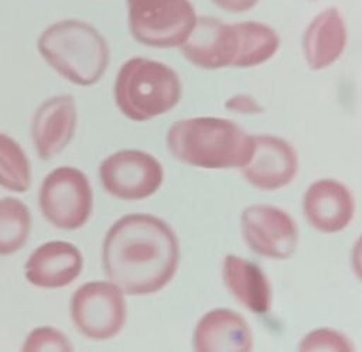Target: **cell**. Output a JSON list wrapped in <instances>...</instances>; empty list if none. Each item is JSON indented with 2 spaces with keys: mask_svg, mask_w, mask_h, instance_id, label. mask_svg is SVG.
Returning <instances> with one entry per match:
<instances>
[{
  "mask_svg": "<svg viewBox=\"0 0 362 352\" xmlns=\"http://www.w3.org/2000/svg\"><path fill=\"white\" fill-rule=\"evenodd\" d=\"M346 24L337 7L318 13L303 35V52L307 65L321 71L339 59L346 47Z\"/></svg>",
  "mask_w": 362,
  "mask_h": 352,
  "instance_id": "9a60e30c",
  "label": "cell"
},
{
  "mask_svg": "<svg viewBox=\"0 0 362 352\" xmlns=\"http://www.w3.org/2000/svg\"><path fill=\"white\" fill-rule=\"evenodd\" d=\"M218 8L228 13H246L257 6L260 0H211Z\"/></svg>",
  "mask_w": 362,
  "mask_h": 352,
  "instance_id": "cb8c5ba5",
  "label": "cell"
},
{
  "mask_svg": "<svg viewBox=\"0 0 362 352\" xmlns=\"http://www.w3.org/2000/svg\"><path fill=\"white\" fill-rule=\"evenodd\" d=\"M31 213L28 206L17 198L0 199V256L18 252L28 240Z\"/></svg>",
  "mask_w": 362,
  "mask_h": 352,
  "instance_id": "d6986e66",
  "label": "cell"
},
{
  "mask_svg": "<svg viewBox=\"0 0 362 352\" xmlns=\"http://www.w3.org/2000/svg\"><path fill=\"white\" fill-rule=\"evenodd\" d=\"M38 204L41 213L52 226L62 230L79 229L93 209L90 182L75 167H58L44 178Z\"/></svg>",
  "mask_w": 362,
  "mask_h": 352,
  "instance_id": "8992f818",
  "label": "cell"
},
{
  "mask_svg": "<svg viewBox=\"0 0 362 352\" xmlns=\"http://www.w3.org/2000/svg\"><path fill=\"white\" fill-rule=\"evenodd\" d=\"M300 351H352L348 338L334 329L320 328L310 332L298 345Z\"/></svg>",
  "mask_w": 362,
  "mask_h": 352,
  "instance_id": "7402d4cb",
  "label": "cell"
},
{
  "mask_svg": "<svg viewBox=\"0 0 362 352\" xmlns=\"http://www.w3.org/2000/svg\"><path fill=\"white\" fill-rule=\"evenodd\" d=\"M165 141L174 158L206 170L242 168L253 151V137L238 123L221 117L177 120Z\"/></svg>",
  "mask_w": 362,
  "mask_h": 352,
  "instance_id": "7a4b0ae2",
  "label": "cell"
},
{
  "mask_svg": "<svg viewBox=\"0 0 362 352\" xmlns=\"http://www.w3.org/2000/svg\"><path fill=\"white\" fill-rule=\"evenodd\" d=\"M81 250L69 242L52 240L40 245L27 259L25 278L40 288H62L82 273Z\"/></svg>",
  "mask_w": 362,
  "mask_h": 352,
  "instance_id": "4fadbf2b",
  "label": "cell"
},
{
  "mask_svg": "<svg viewBox=\"0 0 362 352\" xmlns=\"http://www.w3.org/2000/svg\"><path fill=\"white\" fill-rule=\"evenodd\" d=\"M37 48L57 74L79 86L98 83L110 62L106 38L92 24L78 18L48 25L41 33Z\"/></svg>",
  "mask_w": 362,
  "mask_h": 352,
  "instance_id": "3957f363",
  "label": "cell"
},
{
  "mask_svg": "<svg viewBox=\"0 0 362 352\" xmlns=\"http://www.w3.org/2000/svg\"><path fill=\"white\" fill-rule=\"evenodd\" d=\"M304 213L313 228L324 233L345 229L355 213L351 191L337 180H318L304 195Z\"/></svg>",
  "mask_w": 362,
  "mask_h": 352,
  "instance_id": "5bb4252c",
  "label": "cell"
},
{
  "mask_svg": "<svg viewBox=\"0 0 362 352\" xmlns=\"http://www.w3.org/2000/svg\"><path fill=\"white\" fill-rule=\"evenodd\" d=\"M23 351H72L74 346L68 338L52 327H38L25 338Z\"/></svg>",
  "mask_w": 362,
  "mask_h": 352,
  "instance_id": "44dd1931",
  "label": "cell"
},
{
  "mask_svg": "<svg viewBox=\"0 0 362 352\" xmlns=\"http://www.w3.org/2000/svg\"><path fill=\"white\" fill-rule=\"evenodd\" d=\"M31 185V164L23 147L10 136L0 133V187L25 192Z\"/></svg>",
  "mask_w": 362,
  "mask_h": 352,
  "instance_id": "ffe728a7",
  "label": "cell"
},
{
  "mask_svg": "<svg viewBox=\"0 0 362 352\" xmlns=\"http://www.w3.org/2000/svg\"><path fill=\"white\" fill-rule=\"evenodd\" d=\"M126 314L123 291L112 281H89L76 288L71 298L72 322L92 341L115 338L124 327Z\"/></svg>",
  "mask_w": 362,
  "mask_h": 352,
  "instance_id": "52a82bcc",
  "label": "cell"
},
{
  "mask_svg": "<svg viewBox=\"0 0 362 352\" xmlns=\"http://www.w3.org/2000/svg\"><path fill=\"white\" fill-rule=\"evenodd\" d=\"M194 348L199 352L243 351L253 348L247 322L235 311L216 308L206 312L195 327Z\"/></svg>",
  "mask_w": 362,
  "mask_h": 352,
  "instance_id": "2e32d148",
  "label": "cell"
},
{
  "mask_svg": "<svg viewBox=\"0 0 362 352\" xmlns=\"http://www.w3.org/2000/svg\"><path fill=\"white\" fill-rule=\"evenodd\" d=\"M242 233L249 247L269 259L284 260L298 246V229L293 218L270 205H250L240 216Z\"/></svg>",
  "mask_w": 362,
  "mask_h": 352,
  "instance_id": "9c48e42d",
  "label": "cell"
},
{
  "mask_svg": "<svg viewBox=\"0 0 362 352\" xmlns=\"http://www.w3.org/2000/svg\"><path fill=\"white\" fill-rule=\"evenodd\" d=\"M238 34V52L232 66L252 68L267 62L280 47L276 30L260 21L235 23Z\"/></svg>",
  "mask_w": 362,
  "mask_h": 352,
  "instance_id": "ac0fdd59",
  "label": "cell"
},
{
  "mask_svg": "<svg viewBox=\"0 0 362 352\" xmlns=\"http://www.w3.org/2000/svg\"><path fill=\"white\" fill-rule=\"evenodd\" d=\"M222 278L230 294L252 312L263 314L272 305V287L262 269L239 256L228 254Z\"/></svg>",
  "mask_w": 362,
  "mask_h": 352,
  "instance_id": "e0dca14e",
  "label": "cell"
},
{
  "mask_svg": "<svg viewBox=\"0 0 362 352\" xmlns=\"http://www.w3.org/2000/svg\"><path fill=\"white\" fill-rule=\"evenodd\" d=\"M225 106L228 110L242 113V115L243 113L245 115H256L263 110V107L259 105V102L249 95H235L225 102Z\"/></svg>",
  "mask_w": 362,
  "mask_h": 352,
  "instance_id": "603a6c76",
  "label": "cell"
},
{
  "mask_svg": "<svg viewBox=\"0 0 362 352\" xmlns=\"http://www.w3.org/2000/svg\"><path fill=\"white\" fill-rule=\"evenodd\" d=\"M78 112L74 96L58 95L44 100L33 115L30 134L41 160L58 156L74 139Z\"/></svg>",
  "mask_w": 362,
  "mask_h": 352,
  "instance_id": "8fae6325",
  "label": "cell"
},
{
  "mask_svg": "<svg viewBox=\"0 0 362 352\" xmlns=\"http://www.w3.org/2000/svg\"><path fill=\"white\" fill-rule=\"evenodd\" d=\"M132 37L153 48L181 47L198 16L189 0H126Z\"/></svg>",
  "mask_w": 362,
  "mask_h": 352,
  "instance_id": "5b68a950",
  "label": "cell"
},
{
  "mask_svg": "<svg viewBox=\"0 0 362 352\" xmlns=\"http://www.w3.org/2000/svg\"><path fill=\"white\" fill-rule=\"evenodd\" d=\"M352 269L358 278L362 281V235L352 249Z\"/></svg>",
  "mask_w": 362,
  "mask_h": 352,
  "instance_id": "d4e9b609",
  "label": "cell"
},
{
  "mask_svg": "<svg viewBox=\"0 0 362 352\" xmlns=\"http://www.w3.org/2000/svg\"><path fill=\"white\" fill-rule=\"evenodd\" d=\"M178 260L177 235L167 222L148 213H130L117 219L102 246L105 274L130 295L163 290L173 280Z\"/></svg>",
  "mask_w": 362,
  "mask_h": 352,
  "instance_id": "6da1fadb",
  "label": "cell"
},
{
  "mask_svg": "<svg viewBox=\"0 0 362 352\" xmlns=\"http://www.w3.org/2000/svg\"><path fill=\"white\" fill-rule=\"evenodd\" d=\"M297 171V153L287 140L272 134L253 137L252 156L242 167L249 184L263 191H274L288 185Z\"/></svg>",
  "mask_w": 362,
  "mask_h": 352,
  "instance_id": "30bf717a",
  "label": "cell"
},
{
  "mask_svg": "<svg viewBox=\"0 0 362 352\" xmlns=\"http://www.w3.org/2000/svg\"><path fill=\"white\" fill-rule=\"evenodd\" d=\"M115 102L133 122H147L170 112L181 99L178 74L168 65L134 57L119 69L115 81Z\"/></svg>",
  "mask_w": 362,
  "mask_h": 352,
  "instance_id": "277c9868",
  "label": "cell"
},
{
  "mask_svg": "<svg viewBox=\"0 0 362 352\" xmlns=\"http://www.w3.org/2000/svg\"><path fill=\"white\" fill-rule=\"evenodd\" d=\"M180 49L187 61L201 69L232 66L238 52L235 24H228L216 17H198Z\"/></svg>",
  "mask_w": 362,
  "mask_h": 352,
  "instance_id": "7c38bea8",
  "label": "cell"
},
{
  "mask_svg": "<svg viewBox=\"0 0 362 352\" xmlns=\"http://www.w3.org/2000/svg\"><path fill=\"white\" fill-rule=\"evenodd\" d=\"M99 180L107 194L124 201H140L157 192L164 181L160 161L141 150H120L99 165Z\"/></svg>",
  "mask_w": 362,
  "mask_h": 352,
  "instance_id": "ba28073f",
  "label": "cell"
}]
</instances>
